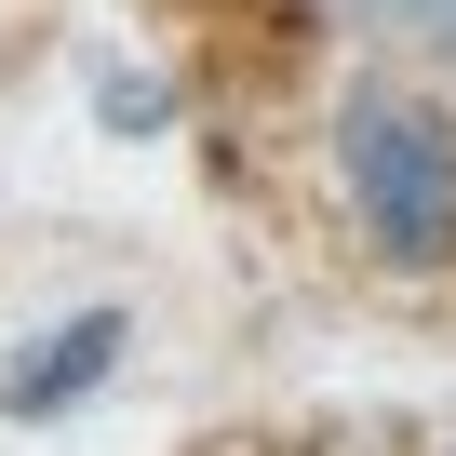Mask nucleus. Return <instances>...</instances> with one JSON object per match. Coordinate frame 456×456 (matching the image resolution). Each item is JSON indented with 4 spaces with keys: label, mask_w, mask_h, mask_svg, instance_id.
Wrapping results in <instances>:
<instances>
[{
    "label": "nucleus",
    "mask_w": 456,
    "mask_h": 456,
    "mask_svg": "<svg viewBox=\"0 0 456 456\" xmlns=\"http://www.w3.org/2000/svg\"><path fill=\"white\" fill-rule=\"evenodd\" d=\"M336 201L389 269H456V108L443 94H349L336 108Z\"/></svg>",
    "instance_id": "obj_1"
},
{
    "label": "nucleus",
    "mask_w": 456,
    "mask_h": 456,
    "mask_svg": "<svg viewBox=\"0 0 456 456\" xmlns=\"http://www.w3.org/2000/svg\"><path fill=\"white\" fill-rule=\"evenodd\" d=\"M121 349H134L121 309H68L54 336H28V362L0 376V403H14V416H68V403H94V389L121 376Z\"/></svg>",
    "instance_id": "obj_2"
},
{
    "label": "nucleus",
    "mask_w": 456,
    "mask_h": 456,
    "mask_svg": "<svg viewBox=\"0 0 456 456\" xmlns=\"http://www.w3.org/2000/svg\"><path fill=\"white\" fill-rule=\"evenodd\" d=\"M94 121H108V134H161V121H175V81H161V68H94Z\"/></svg>",
    "instance_id": "obj_3"
},
{
    "label": "nucleus",
    "mask_w": 456,
    "mask_h": 456,
    "mask_svg": "<svg viewBox=\"0 0 456 456\" xmlns=\"http://www.w3.org/2000/svg\"><path fill=\"white\" fill-rule=\"evenodd\" d=\"M389 41H456V0H362Z\"/></svg>",
    "instance_id": "obj_4"
}]
</instances>
